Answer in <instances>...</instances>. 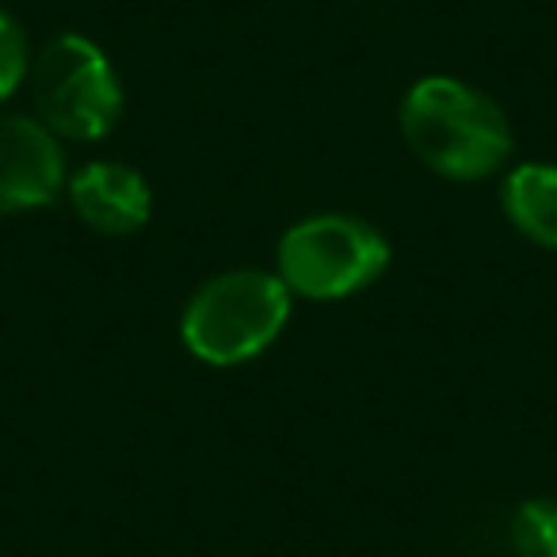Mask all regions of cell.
<instances>
[{"label": "cell", "mask_w": 557, "mask_h": 557, "mask_svg": "<svg viewBox=\"0 0 557 557\" xmlns=\"http://www.w3.org/2000/svg\"><path fill=\"white\" fill-rule=\"evenodd\" d=\"M401 134L428 169L450 180H485L511 157L504 111L455 77L412 85L401 103Z\"/></svg>", "instance_id": "cell-1"}, {"label": "cell", "mask_w": 557, "mask_h": 557, "mask_svg": "<svg viewBox=\"0 0 557 557\" xmlns=\"http://www.w3.org/2000/svg\"><path fill=\"white\" fill-rule=\"evenodd\" d=\"M290 318V290L268 271H230L210 278L184 310V344L214 367L260 356Z\"/></svg>", "instance_id": "cell-2"}, {"label": "cell", "mask_w": 557, "mask_h": 557, "mask_svg": "<svg viewBox=\"0 0 557 557\" xmlns=\"http://www.w3.org/2000/svg\"><path fill=\"white\" fill-rule=\"evenodd\" d=\"M32 96L42 126L73 141L103 138L123 115V88L108 54L81 35H58L39 50Z\"/></svg>", "instance_id": "cell-3"}, {"label": "cell", "mask_w": 557, "mask_h": 557, "mask_svg": "<svg viewBox=\"0 0 557 557\" xmlns=\"http://www.w3.org/2000/svg\"><path fill=\"white\" fill-rule=\"evenodd\" d=\"M389 245L359 218L321 214L278 240V278L306 298H348L386 271Z\"/></svg>", "instance_id": "cell-4"}, {"label": "cell", "mask_w": 557, "mask_h": 557, "mask_svg": "<svg viewBox=\"0 0 557 557\" xmlns=\"http://www.w3.org/2000/svg\"><path fill=\"white\" fill-rule=\"evenodd\" d=\"M65 161L58 138L24 115L0 119V214L47 207L58 199Z\"/></svg>", "instance_id": "cell-5"}, {"label": "cell", "mask_w": 557, "mask_h": 557, "mask_svg": "<svg viewBox=\"0 0 557 557\" xmlns=\"http://www.w3.org/2000/svg\"><path fill=\"white\" fill-rule=\"evenodd\" d=\"M70 202L81 222L111 237H123L149 222V184L115 161L85 164L70 184Z\"/></svg>", "instance_id": "cell-6"}, {"label": "cell", "mask_w": 557, "mask_h": 557, "mask_svg": "<svg viewBox=\"0 0 557 557\" xmlns=\"http://www.w3.org/2000/svg\"><path fill=\"white\" fill-rule=\"evenodd\" d=\"M504 214L534 245L557 248V169L523 164L504 184Z\"/></svg>", "instance_id": "cell-7"}, {"label": "cell", "mask_w": 557, "mask_h": 557, "mask_svg": "<svg viewBox=\"0 0 557 557\" xmlns=\"http://www.w3.org/2000/svg\"><path fill=\"white\" fill-rule=\"evenodd\" d=\"M511 549L519 557H557V504L527 500L511 519Z\"/></svg>", "instance_id": "cell-8"}, {"label": "cell", "mask_w": 557, "mask_h": 557, "mask_svg": "<svg viewBox=\"0 0 557 557\" xmlns=\"http://www.w3.org/2000/svg\"><path fill=\"white\" fill-rule=\"evenodd\" d=\"M32 73V54H27V35L12 16L0 12V100H9Z\"/></svg>", "instance_id": "cell-9"}]
</instances>
